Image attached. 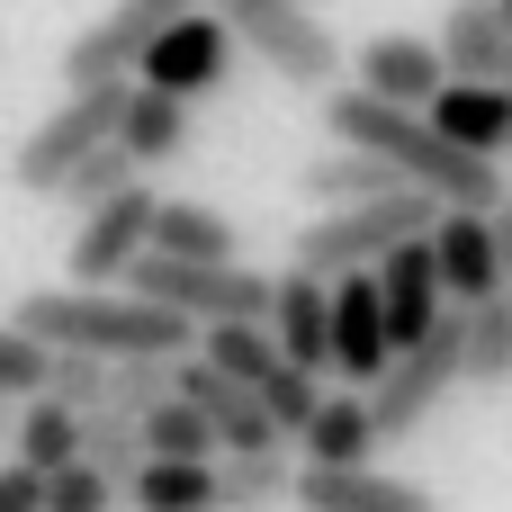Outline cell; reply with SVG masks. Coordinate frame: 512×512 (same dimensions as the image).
I'll use <instances>...</instances> for the list:
<instances>
[{
    "label": "cell",
    "instance_id": "1",
    "mask_svg": "<svg viewBox=\"0 0 512 512\" xmlns=\"http://www.w3.org/2000/svg\"><path fill=\"white\" fill-rule=\"evenodd\" d=\"M324 135L333 144H360V153H387L414 189H432L441 207H504L512 180L495 153H468L459 135L432 126V108H405V99H378V90H324Z\"/></svg>",
    "mask_w": 512,
    "mask_h": 512
},
{
    "label": "cell",
    "instance_id": "2",
    "mask_svg": "<svg viewBox=\"0 0 512 512\" xmlns=\"http://www.w3.org/2000/svg\"><path fill=\"white\" fill-rule=\"evenodd\" d=\"M18 324L45 333L54 351H108V360H126V351H189V333H198L180 306H153L126 279L117 288H81V279L72 288H27Z\"/></svg>",
    "mask_w": 512,
    "mask_h": 512
},
{
    "label": "cell",
    "instance_id": "3",
    "mask_svg": "<svg viewBox=\"0 0 512 512\" xmlns=\"http://www.w3.org/2000/svg\"><path fill=\"white\" fill-rule=\"evenodd\" d=\"M441 225V198L432 189H378V198H342V207H315V225L297 234V270H315V279H342V270H369L378 252H396L405 234H432Z\"/></svg>",
    "mask_w": 512,
    "mask_h": 512
},
{
    "label": "cell",
    "instance_id": "4",
    "mask_svg": "<svg viewBox=\"0 0 512 512\" xmlns=\"http://www.w3.org/2000/svg\"><path fill=\"white\" fill-rule=\"evenodd\" d=\"M450 387H468V306H459V297L441 306V324H432L414 351H396V360L369 378V432H378V441H414V432L441 414Z\"/></svg>",
    "mask_w": 512,
    "mask_h": 512
},
{
    "label": "cell",
    "instance_id": "5",
    "mask_svg": "<svg viewBox=\"0 0 512 512\" xmlns=\"http://www.w3.org/2000/svg\"><path fill=\"white\" fill-rule=\"evenodd\" d=\"M225 27H234V45H252L279 81H297V90H333L342 81V36L306 9V0H207Z\"/></svg>",
    "mask_w": 512,
    "mask_h": 512
},
{
    "label": "cell",
    "instance_id": "6",
    "mask_svg": "<svg viewBox=\"0 0 512 512\" xmlns=\"http://www.w3.org/2000/svg\"><path fill=\"white\" fill-rule=\"evenodd\" d=\"M126 81L135 72H108V81H63V108L18 144V162H9V180L18 189H36V198H54L63 189V171L81 162V153H99L108 135H117V108H126Z\"/></svg>",
    "mask_w": 512,
    "mask_h": 512
},
{
    "label": "cell",
    "instance_id": "7",
    "mask_svg": "<svg viewBox=\"0 0 512 512\" xmlns=\"http://www.w3.org/2000/svg\"><path fill=\"white\" fill-rule=\"evenodd\" d=\"M135 81L180 90L189 108H198V99H216V90H234V27H225L216 9H180V18H171V27L144 45Z\"/></svg>",
    "mask_w": 512,
    "mask_h": 512
},
{
    "label": "cell",
    "instance_id": "8",
    "mask_svg": "<svg viewBox=\"0 0 512 512\" xmlns=\"http://www.w3.org/2000/svg\"><path fill=\"white\" fill-rule=\"evenodd\" d=\"M153 207H162V198H153L144 180H126L117 198L81 207V216H72V243H63L72 279H81V288H117V279H126V261L153 243Z\"/></svg>",
    "mask_w": 512,
    "mask_h": 512
},
{
    "label": "cell",
    "instance_id": "9",
    "mask_svg": "<svg viewBox=\"0 0 512 512\" xmlns=\"http://www.w3.org/2000/svg\"><path fill=\"white\" fill-rule=\"evenodd\" d=\"M180 9H207V0H117L108 18H90V27L63 45V81H108V72H135V63H144V45H153Z\"/></svg>",
    "mask_w": 512,
    "mask_h": 512
},
{
    "label": "cell",
    "instance_id": "10",
    "mask_svg": "<svg viewBox=\"0 0 512 512\" xmlns=\"http://www.w3.org/2000/svg\"><path fill=\"white\" fill-rule=\"evenodd\" d=\"M297 512H441V495L414 477H387L369 459H342V468L297 459Z\"/></svg>",
    "mask_w": 512,
    "mask_h": 512
},
{
    "label": "cell",
    "instance_id": "11",
    "mask_svg": "<svg viewBox=\"0 0 512 512\" xmlns=\"http://www.w3.org/2000/svg\"><path fill=\"white\" fill-rule=\"evenodd\" d=\"M387 360H396V333H387L378 261H369V270H342V279H333V378L369 387V378H378Z\"/></svg>",
    "mask_w": 512,
    "mask_h": 512
},
{
    "label": "cell",
    "instance_id": "12",
    "mask_svg": "<svg viewBox=\"0 0 512 512\" xmlns=\"http://www.w3.org/2000/svg\"><path fill=\"white\" fill-rule=\"evenodd\" d=\"M378 297H387V333H396V351H414V342L441 324L450 288H441V252H432V234H405L396 252H378Z\"/></svg>",
    "mask_w": 512,
    "mask_h": 512
},
{
    "label": "cell",
    "instance_id": "13",
    "mask_svg": "<svg viewBox=\"0 0 512 512\" xmlns=\"http://www.w3.org/2000/svg\"><path fill=\"white\" fill-rule=\"evenodd\" d=\"M432 252H441V288L459 306L495 297L504 288V252H495V207H441L432 225Z\"/></svg>",
    "mask_w": 512,
    "mask_h": 512
},
{
    "label": "cell",
    "instance_id": "14",
    "mask_svg": "<svg viewBox=\"0 0 512 512\" xmlns=\"http://www.w3.org/2000/svg\"><path fill=\"white\" fill-rule=\"evenodd\" d=\"M270 333L297 369H333V279L288 261V279L270 288Z\"/></svg>",
    "mask_w": 512,
    "mask_h": 512
},
{
    "label": "cell",
    "instance_id": "15",
    "mask_svg": "<svg viewBox=\"0 0 512 512\" xmlns=\"http://www.w3.org/2000/svg\"><path fill=\"white\" fill-rule=\"evenodd\" d=\"M423 108H432V126L459 135L468 153H495V162L512 153V90H504V81H468V72H450Z\"/></svg>",
    "mask_w": 512,
    "mask_h": 512
},
{
    "label": "cell",
    "instance_id": "16",
    "mask_svg": "<svg viewBox=\"0 0 512 512\" xmlns=\"http://www.w3.org/2000/svg\"><path fill=\"white\" fill-rule=\"evenodd\" d=\"M351 72H360V90H378V99H405V108H423V99L450 81L441 45H423V36H369V45L351 54Z\"/></svg>",
    "mask_w": 512,
    "mask_h": 512
},
{
    "label": "cell",
    "instance_id": "17",
    "mask_svg": "<svg viewBox=\"0 0 512 512\" xmlns=\"http://www.w3.org/2000/svg\"><path fill=\"white\" fill-rule=\"evenodd\" d=\"M441 63L468 81H504L512 72V27L495 0H450L441 9Z\"/></svg>",
    "mask_w": 512,
    "mask_h": 512
},
{
    "label": "cell",
    "instance_id": "18",
    "mask_svg": "<svg viewBox=\"0 0 512 512\" xmlns=\"http://www.w3.org/2000/svg\"><path fill=\"white\" fill-rule=\"evenodd\" d=\"M135 512H225V468L216 459H144L126 477Z\"/></svg>",
    "mask_w": 512,
    "mask_h": 512
},
{
    "label": "cell",
    "instance_id": "19",
    "mask_svg": "<svg viewBox=\"0 0 512 512\" xmlns=\"http://www.w3.org/2000/svg\"><path fill=\"white\" fill-rule=\"evenodd\" d=\"M117 144H126L135 162H171V153L189 144V99H180V90H153V81H126Z\"/></svg>",
    "mask_w": 512,
    "mask_h": 512
},
{
    "label": "cell",
    "instance_id": "20",
    "mask_svg": "<svg viewBox=\"0 0 512 512\" xmlns=\"http://www.w3.org/2000/svg\"><path fill=\"white\" fill-rule=\"evenodd\" d=\"M378 189H405V171L387 153H360V144H333L297 171V198L306 207H342V198H378Z\"/></svg>",
    "mask_w": 512,
    "mask_h": 512
},
{
    "label": "cell",
    "instance_id": "21",
    "mask_svg": "<svg viewBox=\"0 0 512 512\" xmlns=\"http://www.w3.org/2000/svg\"><path fill=\"white\" fill-rule=\"evenodd\" d=\"M144 252H171V261H243V234H234V216H216L198 198H162Z\"/></svg>",
    "mask_w": 512,
    "mask_h": 512
},
{
    "label": "cell",
    "instance_id": "22",
    "mask_svg": "<svg viewBox=\"0 0 512 512\" xmlns=\"http://www.w3.org/2000/svg\"><path fill=\"white\" fill-rule=\"evenodd\" d=\"M297 450H306V459H324V468H342V459H369V450H378V432H369V387H351V396H324V405L306 414Z\"/></svg>",
    "mask_w": 512,
    "mask_h": 512
},
{
    "label": "cell",
    "instance_id": "23",
    "mask_svg": "<svg viewBox=\"0 0 512 512\" xmlns=\"http://www.w3.org/2000/svg\"><path fill=\"white\" fill-rule=\"evenodd\" d=\"M297 504V459L288 450H225V512H279Z\"/></svg>",
    "mask_w": 512,
    "mask_h": 512
},
{
    "label": "cell",
    "instance_id": "24",
    "mask_svg": "<svg viewBox=\"0 0 512 512\" xmlns=\"http://www.w3.org/2000/svg\"><path fill=\"white\" fill-rule=\"evenodd\" d=\"M18 459H27V468H63V459H81V405H63L54 387H36L27 414H18Z\"/></svg>",
    "mask_w": 512,
    "mask_h": 512
},
{
    "label": "cell",
    "instance_id": "25",
    "mask_svg": "<svg viewBox=\"0 0 512 512\" xmlns=\"http://www.w3.org/2000/svg\"><path fill=\"white\" fill-rule=\"evenodd\" d=\"M144 450H153V459H216V423L171 387V396L144 405Z\"/></svg>",
    "mask_w": 512,
    "mask_h": 512
},
{
    "label": "cell",
    "instance_id": "26",
    "mask_svg": "<svg viewBox=\"0 0 512 512\" xmlns=\"http://www.w3.org/2000/svg\"><path fill=\"white\" fill-rule=\"evenodd\" d=\"M468 387H512V297H477L468 306Z\"/></svg>",
    "mask_w": 512,
    "mask_h": 512
},
{
    "label": "cell",
    "instance_id": "27",
    "mask_svg": "<svg viewBox=\"0 0 512 512\" xmlns=\"http://www.w3.org/2000/svg\"><path fill=\"white\" fill-rule=\"evenodd\" d=\"M81 459H99V468H108V477L126 486V477H135V468L153 459V450H144V414H117V405H90V414H81Z\"/></svg>",
    "mask_w": 512,
    "mask_h": 512
},
{
    "label": "cell",
    "instance_id": "28",
    "mask_svg": "<svg viewBox=\"0 0 512 512\" xmlns=\"http://www.w3.org/2000/svg\"><path fill=\"white\" fill-rule=\"evenodd\" d=\"M126 180H144V162H135V153H126V144H117V135H108V144H99V153H81V162H72V171H63V189H54V198H63V207H72V216H81V207H99V198H117V189H126Z\"/></svg>",
    "mask_w": 512,
    "mask_h": 512
},
{
    "label": "cell",
    "instance_id": "29",
    "mask_svg": "<svg viewBox=\"0 0 512 512\" xmlns=\"http://www.w3.org/2000/svg\"><path fill=\"white\" fill-rule=\"evenodd\" d=\"M126 504V486L99 468V459H63V468H45V512H117Z\"/></svg>",
    "mask_w": 512,
    "mask_h": 512
},
{
    "label": "cell",
    "instance_id": "30",
    "mask_svg": "<svg viewBox=\"0 0 512 512\" xmlns=\"http://www.w3.org/2000/svg\"><path fill=\"white\" fill-rule=\"evenodd\" d=\"M315 378H324V369H297V360H279V369H270V378L252 387V396L270 405V423H279L288 441H297V432H306V414L324 405V387H315Z\"/></svg>",
    "mask_w": 512,
    "mask_h": 512
},
{
    "label": "cell",
    "instance_id": "31",
    "mask_svg": "<svg viewBox=\"0 0 512 512\" xmlns=\"http://www.w3.org/2000/svg\"><path fill=\"white\" fill-rule=\"evenodd\" d=\"M45 378H54V342L9 315V324H0V396H36Z\"/></svg>",
    "mask_w": 512,
    "mask_h": 512
},
{
    "label": "cell",
    "instance_id": "32",
    "mask_svg": "<svg viewBox=\"0 0 512 512\" xmlns=\"http://www.w3.org/2000/svg\"><path fill=\"white\" fill-rule=\"evenodd\" d=\"M63 405H108V351H54V378H45Z\"/></svg>",
    "mask_w": 512,
    "mask_h": 512
},
{
    "label": "cell",
    "instance_id": "33",
    "mask_svg": "<svg viewBox=\"0 0 512 512\" xmlns=\"http://www.w3.org/2000/svg\"><path fill=\"white\" fill-rule=\"evenodd\" d=\"M0 512H45V468H27L18 450H9V468H0Z\"/></svg>",
    "mask_w": 512,
    "mask_h": 512
},
{
    "label": "cell",
    "instance_id": "34",
    "mask_svg": "<svg viewBox=\"0 0 512 512\" xmlns=\"http://www.w3.org/2000/svg\"><path fill=\"white\" fill-rule=\"evenodd\" d=\"M495 252H504V297H512V198L495 207Z\"/></svg>",
    "mask_w": 512,
    "mask_h": 512
},
{
    "label": "cell",
    "instance_id": "35",
    "mask_svg": "<svg viewBox=\"0 0 512 512\" xmlns=\"http://www.w3.org/2000/svg\"><path fill=\"white\" fill-rule=\"evenodd\" d=\"M495 9H504V27H512V0H495Z\"/></svg>",
    "mask_w": 512,
    "mask_h": 512
},
{
    "label": "cell",
    "instance_id": "36",
    "mask_svg": "<svg viewBox=\"0 0 512 512\" xmlns=\"http://www.w3.org/2000/svg\"><path fill=\"white\" fill-rule=\"evenodd\" d=\"M504 90H512V72H504Z\"/></svg>",
    "mask_w": 512,
    "mask_h": 512
}]
</instances>
